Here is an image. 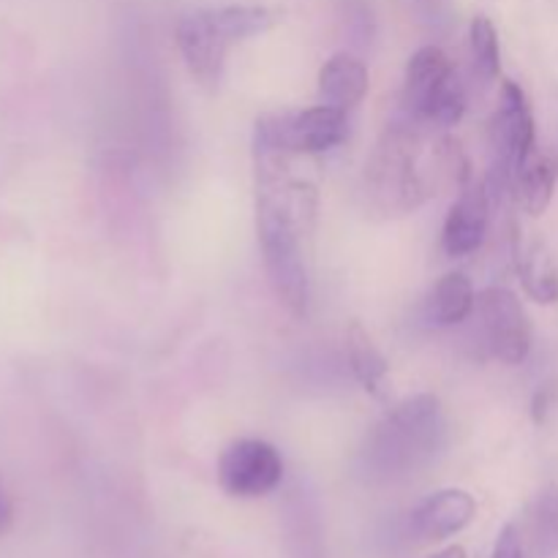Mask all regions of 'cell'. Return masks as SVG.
Listing matches in <instances>:
<instances>
[{"mask_svg": "<svg viewBox=\"0 0 558 558\" xmlns=\"http://www.w3.org/2000/svg\"><path fill=\"white\" fill-rule=\"evenodd\" d=\"M256 232L267 281L289 314L305 316L311 303L305 240L316 223V189L292 178L289 156L254 140Z\"/></svg>", "mask_w": 558, "mask_h": 558, "instance_id": "1", "label": "cell"}, {"mask_svg": "<svg viewBox=\"0 0 558 558\" xmlns=\"http://www.w3.org/2000/svg\"><path fill=\"white\" fill-rule=\"evenodd\" d=\"M434 129L403 112L381 131L363 174L365 199L376 216H409L439 189L469 185L472 172L461 145Z\"/></svg>", "mask_w": 558, "mask_h": 558, "instance_id": "2", "label": "cell"}, {"mask_svg": "<svg viewBox=\"0 0 558 558\" xmlns=\"http://www.w3.org/2000/svg\"><path fill=\"white\" fill-rule=\"evenodd\" d=\"M447 445L441 401L430 392L407 398L374 425L357 456V472L368 485H396L430 466Z\"/></svg>", "mask_w": 558, "mask_h": 558, "instance_id": "3", "label": "cell"}, {"mask_svg": "<svg viewBox=\"0 0 558 558\" xmlns=\"http://www.w3.org/2000/svg\"><path fill=\"white\" fill-rule=\"evenodd\" d=\"M403 112L414 120L450 129L466 112V93L452 60L439 47H423L412 54L403 76Z\"/></svg>", "mask_w": 558, "mask_h": 558, "instance_id": "4", "label": "cell"}, {"mask_svg": "<svg viewBox=\"0 0 558 558\" xmlns=\"http://www.w3.org/2000/svg\"><path fill=\"white\" fill-rule=\"evenodd\" d=\"M490 145V183L499 191H512L518 169L537 150L532 104L518 82L501 85L499 107L488 125Z\"/></svg>", "mask_w": 558, "mask_h": 558, "instance_id": "5", "label": "cell"}, {"mask_svg": "<svg viewBox=\"0 0 558 558\" xmlns=\"http://www.w3.org/2000/svg\"><path fill=\"white\" fill-rule=\"evenodd\" d=\"M349 136L347 112L330 104L300 109V112L267 114L256 120L254 140L287 153V156H316L341 145Z\"/></svg>", "mask_w": 558, "mask_h": 558, "instance_id": "6", "label": "cell"}, {"mask_svg": "<svg viewBox=\"0 0 558 558\" xmlns=\"http://www.w3.org/2000/svg\"><path fill=\"white\" fill-rule=\"evenodd\" d=\"M483 343L496 360L521 365L532 352V325L521 300L505 287L485 289L477 298Z\"/></svg>", "mask_w": 558, "mask_h": 558, "instance_id": "7", "label": "cell"}, {"mask_svg": "<svg viewBox=\"0 0 558 558\" xmlns=\"http://www.w3.org/2000/svg\"><path fill=\"white\" fill-rule=\"evenodd\" d=\"M283 480V458L270 441H232L218 458V483L234 499H262Z\"/></svg>", "mask_w": 558, "mask_h": 558, "instance_id": "8", "label": "cell"}, {"mask_svg": "<svg viewBox=\"0 0 558 558\" xmlns=\"http://www.w3.org/2000/svg\"><path fill=\"white\" fill-rule=\"evenodd\" d=\"M174 38L191 76L207 90H216L227 69L229 47L234 44L218 16V9H196L185 14L178 22Z\"/></svg>", "mask_w": 558, "mask_h": 558, "instance_id": "9", "label": "cell"}, {"mask_svg": "<svg viewBox=\"0 0 558 558\" xmlns=\"http://www.w3.org/2000/svg\"><path fill=\"white\" fill-rule=\"evenodd\" d=\"M477 515V501L463 488H445L420 501L403 523V539L414 545L445 543L461 534Z\"/></svg>", "mask_w": 558, "mask_h": 558, "instance_id": "10", "label": "cell"}, {"mask_svg": "<svg viewBox=\"0 0 558 558\" xmlns=\"http://www.w3.org/2000/svg\"><path fill=\"white\" fill-rule=\"evenodd\" d=\"M490 223V191L488 185H463L445 218L441 248L450 256H469L483 248Z\"/></svg>", "mask_w": 558, "mask_h": 558, "instance_id": "11", "label": "cell"}, {"mask_svg": "<svg viewBox=\"0 0 558 558\" xmlns=\"http://www.w3.org/2000/svg\"><path fill=\"white\" fill-rule=\"evenodd\" d=\"M371 85L368 69L360 58L349 52H338L322 65L319 71V98L322 104L349 112L365 98Z\"/></svg>", "mask_w": 558, "mask_h": 558, "instance_id": "12", "label": "cell"}, {"mask_svg": "<svg viewBox=\"0 0 558 558\" xmlns=\"http://www.w3.org/2000/svg\"><path fill=\"white\" fill-rule=\"evenodd\" d=\"M477 308V298H474V287L463 272H447L439 278L430 294L425 298L423 319L430 327H456L466 322Z\"/></svg>", "mask_w": 558, "mask_h": 558, "instance_id": "13", "label": "cell"}, {"mask_svg": "<svg viewBox=\"0 0 558 558\" xmlns=\"http://www.w3.org/2000/svg\"><path fill=\"white\" fill-rule=\"evenodd\" d=\"M558 183V161L545 153H532L512 180V194L529 216H543L550 207Z\"/></svg>", "mask_w": 558, "mask_h": 558, "instance_id": "14", "label": "cell"}, {"mask_svg": "<svg viewBox=\"0 0 558 558\" xmlns=\"http://www.w3.org/2000/svg\"><path fill=\"white\" fill-rule=\"evenodd\" d=\"M347 357L352 365L354 379L363 385V390L374 398L387 396V379H390V365H387L385 354L374 343L360 322H352L347 330Z\"/></svg>", "mask_w": 558, "mask_h": 558, "instance_id": "15", "label": "cell"}, {"mask_svg": "<svg viewBox=\"0 0 558 558\" xmlns=\"http://www.w3.org/2000/svg\"><path fill=\"white\" fill-rule=\"evenodd\" d=\"M521 532L529 558L558 556V485H545L534 496L526 510V526Z\"/></svg>", "mask_w": 558, "mask_h": 558, "instance_id": "16", "label": "cell"}, {"mask_svg": "<svg viewBox=\"0 0 558 558\" xmlns=\"http://www.w3.org/2000/svg\"><path fill=\"white\" fill-rule=\"evenodd\" d=\"M518 276L534 303H558V267L548 245L532 240L518 248Z\"/></svg>", "mask_w": 558, "mask_h": 558, "instance_id": "17", "label": "cell"}, {"mask_svg": "<svg viewBox=\"0 0 558 558\" xmlns=\"http://www.w3.org/2000/svg\"><path fill=\"white\" fill-rule=\"evenodd\" d=\"M469 47H472V65L474 74L490 85L496 76L501 74V49H499V33H496L494 22L488 16H474L472 27H469Z\"/></svg>", "mask_w": 558, "mask_h": 558, "instance_id": "18", "label": "cell"}, {"mask_svg": "<svg viewBox=\"0 0 558 558\" xmlns=\"http://www.w3.org/2000/svg\"><path fill=\"white\" fill-rule=\"evenodd\" d=\"M490 558H529L526 543H523V532L515 523H507V526L501 529Z\"/></svg>", "mask_w": 558, "mask_h": 558, "instance_id": "19", "label": "cell"}, {"mask_svg": "<svg viewBox=\"0 0 558 558\" xmlns=\"http://www.w3.org/2000/svg\"><path fill=\"white\" fill-rule=\"evenodd\" d=\"M14 523V501H11L9 490H5L3 480H0V537L11 529Z\"/></svg>", "mask_w": 558, "mask_h": 558, "instance_id": "20", "label": "cell"}, {"mask_svg": "<svg viewBox=\"0 0 558 558\" xmlns=\"http://www.w3.org/2000/svg\"><path fill=\"white\" fill-rule=\"evenodd\" d=\"M428 558H466V550H463L461 545H452V548L439 550V554H434V556H428Z\"/></svg>", "mask_w": 558, "mask_h": 558, "instance_id": "21", "label": "cell"}]
</instances>
